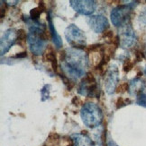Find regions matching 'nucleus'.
Masks as SVG:
<instances>
[{
  "label": "nucleus",
  "mask_w": 146,
  "mask_h": 146,
  "mask_svg": "<svg viewBox=\"0 0 146 146\" xmlns=\"http://www.w3.org/2000/svg\"><path fill=\"white\" fill-rule=\"evenodd\" d=\"M61 71L74 82L84 77L89 66L88 55L82 48H69L61 52Z\"/></svg>",
  "instance_id": "nucleus-1"
},
{
  "label": "nucleus",
  "mask_w": 146,
  "mask_h": 146,
  "mask_svg": "<svg viewBox=\"0 0 146 146\" xmlns=\"http://www.w3.org/2000/svg\"><path fill=\"white\" fill-rule=\"evenodd\" d=\"M80 117L88 128H96L103 121V113L100 107L94 102H87L81 107Z\"/></svg>",
  "instance_id": "nucleus-2"
},
{
  "label": "nucleus",
  "mask_w": 146,
  "mask_h": 146,
  "mask_svg": "<svg viewBox=\"0 0 146 146\" xmlns=\"http://www.w3.org/2000/svg\"><path fill=\"white\" fill-rule=\"evenodd\" d=\"M129 4L117 5L111 11L110 18L112 23L116 27H122L123 25L130 23V15L132 10L137 5L136 1L128 2Z\"/></svg>",
  "instance_id": "nucleus-3"
},
{
  "label": "nucleus",
  "mask_w": 146,
  "mask_h": 146,
  "mask_svg": "<svg viewBox=\"0 0 146 146\" xmlns=\"http://www.w3.org/2000/svg\"><path fill=\"white\" fill-rule=\"evenodd\" d=\"M78 92L87 98H99L100 90L98 84L91 73H87L79 84Z\"/></svg>",
  "instance_id": "nucleus-4"
},
{
  "label": "nucleus",
  "mask_w": 146,
  "mask_h": 146,
  "mask_svg": "<svg viewBox=\"0 0 146 146\" xmlns=\"http://www.w3.org/2000/svg\"><path fill=\"white\" fill-rule=\"evenodd\" d=\"M65 38L72 48H82L86 46V35L76 24H69L64 31Z\"/></svg>",
  "instance_id": "nucleus-5"
},
{
  "label": "nucleus",
  "mask_w": 146,
  "mask_h": 146,
  "mask_svg": "<svg viewBox=\"0 0 146 146\" xmlns=\"http://www.w3.org/2000/svg\"><path fill=\"white\" fill-rule=\"evenodd\" d=\"M118 37L120 40V46L123 48H132L136 42V35L135 30L133 29L130 23L123 25L120 27Z\"/></svg>",
  "instance_id": "nucleus-6"
},
{
  "label": "nucleus",
  "mask_w": 146,
  "mask_h": 146,
  "mask_svg": "<svg viewBox=\"0 0 146 146\" xmlns=\"http://www.w3.org/2000/svg\"><path fill=\"white\" fill-rule=\"evenodd\" d=\"M119 81V70L116 65L111 66L105 74V90L107 94L115 92Z\"/></svg>",
  "instance_id": "nucleus-7"
},
{
  "label": "nucleus",
  "mask_w": 146,
  "mask_h": 146,
  "mask_svg": "<svg viewBox=\"0 0 146 146\" xmlns=\"http://www.w3.org/2000/svg\"><path fill=\"white\" fill-rule=\"evenodd\" d=\"M69 5L75 12L83 15H90L97 8V2L92 0H71Z\"/></svg>",
  "instance_id": "nucleus-8"
},
{
  "label": "nucleus",
  "mask_w": 146,
  "mask_h": 146,
  "mask_svg": "<svg viewBox=\"0 0 146 146\" xmlns=\"http://www.w3.org/2000/svg\"><path fill=\"white\" fill-rule=\"evenodd\" d=\"M17 43V31L15 28H9L3 33L0 40V48L1 56L6 54L9 49Z\"/></svg>",
  "instance_id": "nucleus-9"
},
{
  "label": "nucleus",
  "mask_w": 146,
  "mask_h": 146,
  "mask_svg": "<svg viewBox=\"0 0 146 146\" xmlns=\"http://www.w3.org/2000/svg\"><path fill=\"white\" fill-rule=\"evenodd\" d=\"M88 25L96 33H101L105 31L109 27V23L107 18L102 15H91L87 20Z\"/></svg>",
  "instance_id": "nucleus-10"
},
{
  "label": "nucleus",
  "mask_w": 146,
  "mask_h": 146,
  "mask_svg": "<svg viewBox=\"0 0 146 146\" xmlns=\"http://www.w3.org/2000/svg\"><path fill=\"white\" fill-rule=\"evenodd\" d=\"M47 21H48V27H49V33L52 37V41L54 43V45L57 48H61L62 47V40L59 33H57V30L55 29L54 25H53V21L52 18V15H50V12H48L47 14Z\"/></svg>",
  "instance_id": "nucleus-11"
},
{
  "label": "nucleus",
  "mask_w": 146,
  "mask_h": 146,
  "mask_svg": "<svg viewBox=\"0 0 146 146\" xmlns=\"http://www.w3.org/2000/svg\"><path fill=\"white\" fill-rule=\"evenodd\" d=\"M71 139L73 140V146H96L95 143L86 133L72 135Z\"/></svg>",
  "instance_id": "nucleus-12"
},
{
  "label": "nucleus",
  "mask_w": 146,
  "mask_h": 146,
  "mask_svg": "<svg viewBox=\"0 0 146 146\" xmlns=\"http://www.w3.org/2000/svg\"><path fill=\"white\" fill-rule=\"evenodd\" d=\"M145 88V82L142 80L140 76H137L129 82V92L131 94H135L136 96L143 92Z\"/></svg>",
  "instance_id": "nucleus-13"
},
{
  "label": "nucleus",
  "mask_w": 146,
  "mask_h": 146,
  "mask_svg": "<svg viewBox=\"0 0 146 146\" xmlns=\"http://www.w3.org/2000/svg\"><path fill=\"white\" fill-rule=\"evenodd\" d=\"M43 60L45 62H50L52 64V69L56 74H58V63H57V56L56 53L52 48H49V49H46L43 54Z\"/></svg>",
  "instance_id": "nucleus-14"
},
{
  "label": "nucleus",
  "mask_w": 146,
  "mask_h": 146,
  "mask_svg": "<svg viewBox=\"0 0 146 146\" xmlns=\"http://www.w3.org/2000/svg\"><path fill=\"white\" fill-rule=\"evenodd\" d=\"M45 10H46L45 4H44V2L42 1L39 3V6H38V7H35L30 11V18L33 21H39L40 15H42V13Z\"/></svg>",
  "instance_id": "nucleus-15"
},
{
  "label": "nucleus",
  "mask_w": 146,
  "mask_h": 146,
  "mask_svg": "<svg viewBox=\"0 0 146 146\" xmlns=\"http://www.w3.org/2000/svg\"><path fill=\"white\" fill-rule=\"evenodd\" d=\"M50 84H45L41 89V100L45 101L50 99Z\"/></svg>",
  "instance_id": "nucleus-16"
},
{
  "label": "nucleus",
  "mask_w": 146,
  "mask_h": 146,
  "mask_svg": "<svg viewBox=\"0 0 146 146\" xmlns=\"http://www.w3.org/2000/svg\"><path fill=\"white\" fill-rule=\"evenodd\" d=\"M28 39V33H25L24 29H20L17 31V43L25 42Z\"/></svg>",
  "instance_id": "nucleus-17"
},
{
  "label": "nucleus",
  "mask_w": 146,
  "mask_h": 146,
  "mask_svg": "<svg viewBox=\"0 0 146 146\" xmlns=\"http://www.w3.org/2000/svg\"><path fill=\"white\" fill-rule=\"evenodd\" d=\"M136 104L146 108V92H142L136 97Z\"/></svg>",
  "instance_id": "nucleus-18"
},
{
  "label": "nucleus",
  "mask_w": 146,
  "mask_h": 146,
  "mask_svg": "<svg viewBox=\"0 0 146 146\" xmlns=\"http://www.w3.org/2000/svg\"><path fill=\"white\" fill-rule=\"evenodd\" d=\"M134 63H133L130 59H125L124 63V72H129L131 69L134 67Z\"/></svg>",
  "instance_id": "nucleus-19"
},
{
  "label": "nucleus",
  "mask_w": 146,
  "mask_h": 146,
  "mask_svg": "<svg viewBox=\"0 0 146 146\" xmlns=\"http://www.w3.org/2000/svg\"><path fill=\"white\" fill-rule=\"evenodd\" d=\"M128 103V100H126L123 98H118L117 101H116V109H121L122 107L125 106V105H127Z\"/></svg>",
  "instance_id": "nucleus-20"
},
{
  "label": "nucleus",
  "mask_w": 146,
  "mask_h": 146,
  "mask_svg": "<svg viewBox=\"0 0 146 146\" xmlns=\"http://www.w3.org/2000/svg\"><path fill=\"white\" fill-rule=\"evenodd\" d=\"M103 37L105 39H106L107 42H109L108 40H111V41L113 42V38H114V33L112 31H105V33L103 35Z\"/></svg>",
  "instance_id": "nucleus-21"
},
{
  "label": "nucleus",
  "mask_w": 146,
  "mask_h": 146,
  "mask_svg": "<svg viewBox=\"0 0 146 146\" xmlns=\"http://www.w3.org/2000/svg\"><path fill=\"white\" fill-rule=\"evenodd\" d=\"M139 21L146 24V8H144L139 15Z\"/></svg>",
  "instance_id": "nucleus-22"
},
{
  "label": "nucleus",
  "mask_w": 146,
  "mask_h": 146,
  "mask_svg": "<svg viewBox=\"0 0 146 146\" xmlns=\"http://www.w3.org/2000/svg\"><path fill=\"white\" fill-rule=\"evenodd\" d=\"M143 58H144L143 52H142L141 50H136V51H135V61L136 62H140V61L143 60Z\"/></svg>",
  "instance_id": "nucleus-23"
},
{
  "label": "nucleus",
  "mask_w": 146,
  "mask_h": 146,
  "mask_svg": "<svg viewBox=\"0 0 146 146\" xmlns=\"http://www.w3.org/2000/svg\"><path fill=\"white\" fill-rule=\"evenodd\" d=\"M27 58V52L26 51L18 53L17 55L15 56V58Z\"/></svg>",
  "instance_id": "nucleus-24"
},
{
  "label": "nucleus",
  "mask_w": 146,
  "mask_h": 146,
  "mask_svg": "<svg viewBox=\"0 0 146 146\" xmlns=\"http://www.w3.org/2000/svg\"><path fill=\"white\" fill-rule=\"evenodd\" d=\"M79 102H80V100H79L78 97H74V98H73V100H72V104L78 106Z\"/></svg>",
  "instance_id": "nucleus-25"
},
{
  "label": "nucleus",
  "mask_w": 146,
  "mask_h": 146,
  "mask_svg": "<svg viewBox=\"0 0 146 146\" xmlns=\"http://www.w3.org/2000/svg\"><path fill=\"white\" fill-rule=\"evenodd\" d=\"M107 146H118L115 142H113L112 140L108 141V143H107Z\"/></svg>",
  "instance_id": "nucleus-26"
},
{
  "label": "nucleus",
  "mask_w": 146,
  "mask_h": 146,
  "mask_svg": "<svg viewBox=\"0 0 146 146\" xmlns=\"http://www.w3.org/2000/svg\"><path fill=\"white\" fill-rule=\"evenodd\" d=\"M6 3H9L8 5H15L17 3H18V1H5Z\"/></svg>",
  "instance_id": "nucleus-27"
},
{
  "label": "nucleus",
  "mask_w": 146,
  "mask_h": 146,
  "mask_svg": "<svg viewBox=\"0 0 146 146\" xmlns=\"http://www.w3.org/2000/svg\"><path fill=\"white\" fill-rule=\"evenodd\" d=\"M143 74H144V75L146 76V66H145L144 69H143Z\"/></svg>",
  "instance_id": "nucleus-28"
}]
</instances>
